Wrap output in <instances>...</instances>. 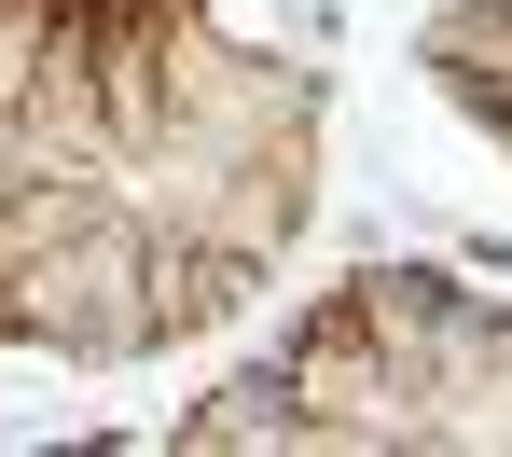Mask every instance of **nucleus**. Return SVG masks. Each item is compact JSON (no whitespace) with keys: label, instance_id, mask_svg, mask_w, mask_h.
Wrapping results in <instances>:
<instances>
[{"label":"nucleus","instance_id":"nucleus-1","mask_svg":"<svg viewBox=\"0 0 512 457\" xmlns=\"http://www.w3.org/2000/svg\"><path fill=\"white\" fill-rule=\"evenodd\" d=\"M139 208L97 194L56 250L0 277V347H42V361H153V319H139Z\"/></svg>","mask_w":512,"mask_h":457},{"label":"nucleus","instance_id":"nucleus-3","mask_svg":"<svg viewBox=\"0 0 512 457\" xmlns=\"http://www.w3.org/2000/svg\"><path fill=\"white\" fill-rule=\"evenodd\" d=\"M416 457H512V333L416 402Z\"/></svg>","mask_w":512,"mask_h":457},{"label":"nucleus","instance_id":"nucleus-5","mask_svg":"<svg viewBox=\"0 0 512 457\" xmlns=\"http://www.w3.org/2000/svg\"><path fill=\"white\" fill-rule=\"evenodd\" d=\"M471 111H485V139L512 153V84H471Z\"/></svg>","mask_w":512,"mask_h":457},{"label":"nucleus","instance_id":"nucleus-4","mask_svg":"<svg viewBox=\"0 0 512 457\" xmlns=\"http://www.w3.org/2000/svg\"><path fill=\"white\" fill-rule=\"evenodd\" d=\"M180 444L194 457H305V416H291V388H277V374H236V388H208V402H194V416H180Z\"/></svg>","mask_w":512,"mask_h":457},{"label":"nucleus","instance_id":"nucleus-2","mask_svg":"<svg viewBox=\"0 0 512 457\" xmlns=\"http://www.w3.org/2000/svg\"><path fill=\"white\" fill-rule=\"evenodd\" d=\"M277 388L305 416V457H416V374L374 347L346 291H319V319L277 347Z\"/></svg>","mask_w":512,"mask_h":457}]
</instances>
